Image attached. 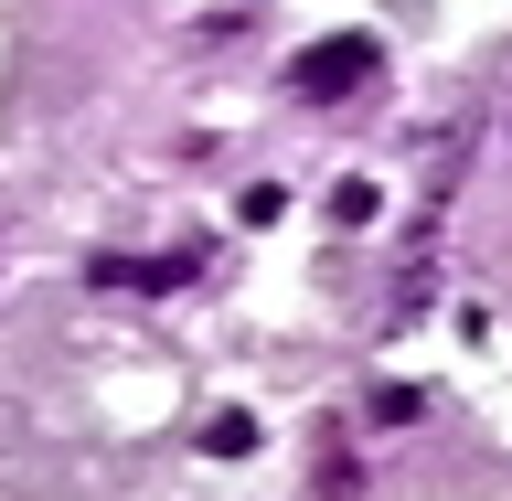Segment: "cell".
Masks as SVG:
<instances>
[{
  "instance_id": "obj_1",
  "label": "cell",
  "mask_w": 512,
  "mask_h": 501,
  "mask_svg": "<svg viewBox=\"0 0 512 501\" xmlns=\"http://www.w3.org/2000/svg\"><path fill=\"white\" fill-rule=\"evenodd\" d=\"M374 75H384L374 32H331V43H310V54L288 64V96H299V107H342V96H363Z\"/></svg>"
},
{
  "instance_id": "obj_7",
  "label": "cell",
  "mask_w": 512,
  "mask_h": 501,
  "mask_svg": "<svg viewBox=\"0 0 512 501\" xmlns=\"http://www.w3.org/2000/svg\"><path fill=\"white\" fill-rule=\"evenodd\" d=\"M235 214H246V224H278V214H288V192H278V182H246V203H235Z\"/></svg>"
},
{
  "instance_id": "obj_2",
  "label": "cell",
  "mask_w": 512,
  "mask_h": 501,
  "mask_svg": "<svg viewBox=\"0 0 512 501\" xmlns=\"http://www.w3.org/2000/svg\"><path fill=\"white\" fill-rule=\"evenodd\" d=\"M203 278V246H171V256H86V288H139V299H171V288Z\"/></svg>"
},
{
  "instance_id": "obj_4",
  "label": "cell",
  "mask_w": 512,
  "mask_h": 501,
  "mask_svg": "<svg viewBox=\"0 0 512 501\" xmlns=\"http://www.w3.org/2000/svg\"><path fill=\"white\" fill-rule=\"evenodd\" d=\"M374 214H384L374 182H331V224H374Z\"/></svg>"
},
{
  "instance_id": "obj_3",
  "label": "cell",
  "mask_w": 512,
  "mask_h": 501,
  "mask_svg": "<svg viewBox=\"0 0 512 501\" xmlns=\"http://www.w3.org/2000/svg\"><path fill=\"white\" fill-rule=\"evenodd\" d=\"M246 448H256V416H246V406L203 416V459H246Z\"/></svg>"
},
{
  "instance_id": "obj_6",
  "label": "cell",
  "mask_w": 512,
  "mask_h": 501,
  "mask_svg": "<svg viewBox=\"0 0 512 501\" xmlns=\"http://www.w3.org/2000/svg\"><path fill=\"white\" fill-rule=\"evenodd\" d=\"M320 501H363V470H352L342 448H320Z\"/></svg>"
},
{
  "instance_id": "obj_5",
  "label": "cell",
  "mask_w": 512,
  "mask_h": 501,
  "mask_svg": "<svg viewBox=\"0 0 512 501\" xmlns=\"http://www.w3.org/2000/svg\"><path fill=\"white\" fill-rule=\"evenodd\" d=\"M416 406H427L416 384H374V427H416Z\"/></svg>"
}]
</instances>
